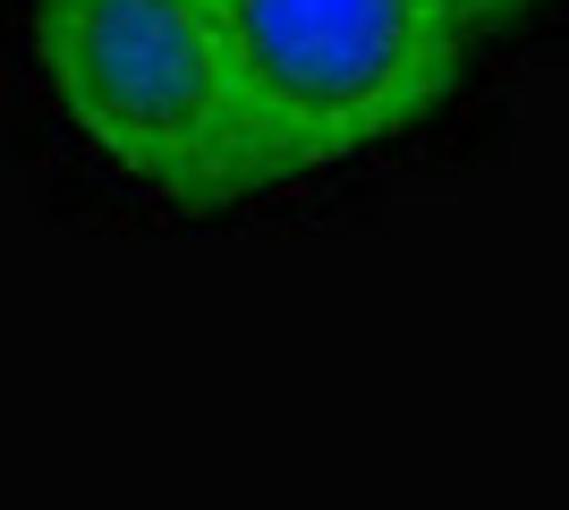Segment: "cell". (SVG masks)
I'll use <instances>...</instances> for the list:
<instances>
[{
  "label": "cell",
  "instance_id": "cell-3",
  "mask_svg": "<svg viewBox=\"0 0 569 510\" xmlns=\"http://www.w3.org/2000/svg\"><path fill=\"white\" fill-rule=\"evenodd\" d=\"M485 34H552L569 26V0H468Z\"/></svg>",
  "mask_w": 569,
  "mask_h": 510
},
{
  "label": "cell",
  "instance_id": "cell-1",
  "mask_svg": "<svg viewBox=\"0 0 569 510\" xmlns=\"http://www.w3.org/2000/svg\"><path fill=\"white\" fill-rule=\"evenodd\" d=\"M18 69L69 162L144 213L272 204L221 0H18Z\"/></svg>",
  "mask_w": 569,
  "mask_h": 510
},
{
  "label": "cell",
  "instance_id": "cell-2",
  "mask_svg": "<svg viewBox=\"0 0 569 510\" xmlns=\"http://www.w3.org/2000/svg\"><path fill=\"white\" fill-rule=\"evenodd\" d=\"M221 26L272 196L433 146L485 60L468 0H221Z\"/></svg>",
  "mask_w": 569,
  "mask_h": 510
}]
</instances>
